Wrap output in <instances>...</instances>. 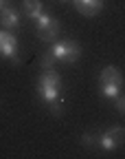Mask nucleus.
I'll return each mask as SVG.
<instances>
[{
    "instance_id": "nucleus-1",
    "label": "nucleus",
    "mask_w": 125,
    "mask_h": 159,
    "mask_svg": "<svg viewBox=\"0 0 125 159\" xmlns=\"http://www.w3.org/2000/svg\"><path fill=\"white\" fill-rule=\"evenodd\" d=\"M123 73L116 69V66H106L99 75V91L103 97L108 99H114L121 95V89H123Z\"/></svg>"
},
{
    "instance_id": "nucleus-2",
    "label": "nucleus",
    "mask_w": 125,
    "mask_h": 159,
    "mask_svg": "<svg viewBox=\"0 0 125 159\" xmlns=\"http://www.w3.org/2000/svg\"><path fill=\"white\" fill-rule=\"evenodd\" d=\"M59 89H61V77L53 69L44 71V73L37 77V93H40V97L44 99L46 104L59 99Z\"/></svg>"
},
{
    "instance_id": "nucleus-3",
    "label": "nucleus",
    "mask_w": 125,
    "mask_h": 159,
    "mask_svg": "<svg viewBox=\"0 0 125 159\" xmlns=\"http://www.w3.org/2000/svg\"><path fill=\"white\" fill-rule=\"evenodd\" d=\"M51 53L61 64H75L79 60V55H81V47L77 42H73V40H61V42H55Z\"/></svg>"
},
{
    "instance_id": "nucleus-4",
    "label": "nucleus",
    "mask_w": 125,
    "mask_h": 159,
    "mask_svg": "<svg viewBox=\"0 0 125 159\" xmlns=\"http://www.w3.org/2000/svg\"><path fill=\"white\" fill-rule=\"evenodd\" d=\"M59 33V22L55 18L42 13L40 18H35V35L40 40H44V42H53Z\"/></svg>"
},
{
    "instance_id": "nucleus-5",
    "label": "nucleus",
    "mask_w": 125,
    "mask_h": 159,
    "mask_svg": "<svg viewBox=\"0 0 125 159\" xmlns=\"http://www.w3.org/2000/svg\"><path fill=\"white\" fill-rule=\"evenodd\" d=\"M99 146L103 148V150H108V152H112V150H119L123 144H125V128H121V126H112L110 130H106L103 135H99Z\"/></svg>"
},
{
    "instance_id": "nucleus-6",
    "label": "nucleus",
    "mask_w": 125,
    "mask_h": 159,
    "mask_svg": "<svg viewBox=\"0 0 125 159\" xmlns=\"http://www.w3.org/2000/svg\"><path fill=\"white\" fill-rule=\"evenodd\" d=\"M0 57H9L18 64V40L7 29H0Z\"/></svg>"
},
{
    "instance_id": "nucleus-7",
    "label": "nucleus",
    "mask_w": 125,
    "mask_h": 159,
    "mask_svg": "<svg viewBox=\"0 0 125 159\" xmlns=\"http://www.w3.org/2000/svg\"><path fill=\"white\" fill-rule=\"evenodd\" d=\"M73 2H75V9H77L81 16H86V18L97 16V13L101 11V7H103L101 0H73Z\"/></svg>"
},
{
    "instance_id": "nucleus-8",
    "label": "nucleus",
    "mask_w": 125,
    "mask_h": 159,
    "mask_svg": "<svg viewBox=\"0 0 125 159\" xmlns=\"http://www.w3.org/2000/svg\"><path fill=\"white\" fill-rule=\"evenodd\" d=\"M18 11L13 7H2L0 9V25H2V29H15L18 27Z\"/></svg>"
},
{
    "instance_id": "nucleus-9",
    "label": "nucleus",
    "mask_w": 125,
    "mask_h": 159,
    "mask_svg": "<svg viewBox=\"0 0 125 159\" xmlns=\"http://www.w3.org/2000/svg\"><path fill=\"white\" fill-rule=\"evenodd\" d=\"M22 9H24V13L29 16V18H40L42 16V2L40 0H24L22 2Z\"/></svg>"
},
{
    "instance_id": "nucleus-10",
    "label": "nucleus",
    "mask_w": 125,
    "mask_h": 159,
    "mask_svg": "<svg viewBox=\"0 0 125 159\" xmlns=\"http://www.w3.org/2000/svg\"><path fill=\"white\" fill-rule=\"evenodd\" d=\"M55 62H57V60H55V57H53V53H46V55H44V57H42V66H44V69H46V71H48V69H51V66H53V64H55Z\"/></svg>"
},
{
    "instance_id": "nucleus-11",
    "label": "nucleus",
    "mask_w": 125,
    "mask_h": 159,
    "mask_svg": "<svg viewBox=\"0 0 125 159\" xmlns=\"http://www.w3.org/2000/svg\"><path fill=\"white\" fill-rule=\"evenodd\" d=\"M114 104H116V108L125 115V95H123V93H121L119 97H114Z\"/></svg>"
},
{
    "instance_id": "nucleus-12",
    "label": "nucleus",
    "mask_w": 125,
    "mask_h": 159,
    "mask_svg": "<svg viewBox=\"0 0 125 159\" xmlns=\"http://www.w3.org/2000/svg\"><path fill=\"white\" fill-rule=\"evenodd\" d=\"M48 106H51V113H53V115H59V113H61V104H59V99H55V102H51Z\"/></svg>"
},
{
    "instance_id": "nucleus-13",
    "label": "nucleus",
    "mask_w": 125,
    "mask_h": 159,
    "mask_svg": "<svg viewBox=\"0 0 125 159\" xmlns=\"http://www.w3.org/2000/svg\"><path fill=\"white\" fill-rule=\"evenodd\" d=\"M83 144H86V146H92V144H97V139L88 133V135H83Z\"/></svg>"
},
{
    "instance_id": "nucleus-14",
    "label": "nucleus",
    "mask_w": 125,
    "mask_h": 159,
    "mask_svg": "<svg viewBox=\"0 0 125 159\" xmlns=\"http://www.w3.org/2000/svg\"><path fill=\"white\" fill-rule=\"evenodd\" d=\"M7 2H9V0H0V9H2V7H7Z\"/></svg>"
}]
</instances>
